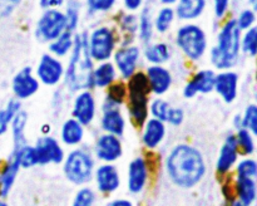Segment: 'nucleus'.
Listing matches in <instances>:
<instances>
[{
	"label": "nucleus",
	"mask_w": 257,
	"mask_h": 206,
	"mask_svg": "<svg viewBox=\"0 0 257 206\" xmlns=\"http://www.w3.org/2000/svg\"><path fill=\"white\" fill-rule=\"evenodd\" d=\"M95 63L87 47V33H75L74 45L68 57L64 72L65 89L69 93L92 89V73Z\"/></svg>",
	"instance_id": "2"
},
{
	"label": "nucleus",
	"mask_w": 257,
	"mask_h": 206,
	"mask_svg": "<svg viewBox=\"0 0 257 206\" xmlns=\"http://www.w3.org/2000/svg\"><path fill=\"white\" fill-rule=\"evenodd\" d=\"M241 128H246L256 136L257 133V106L250 103L241 113Z\"/></svg>",
	"instance_id": "40"
},
{
	"label": "nucleus",
	"mask_w": 257,
	"mask_h": 206,
	"mask_svg": "<svg viewBox=\"0 0 257 206\" xmlns=\"http://www.w3.org/2000/svg\"><path fill=\"white\" fill-rule=\"evenodd\" d=\"M64 30H67L64 13L60 9H48L44 10L38 19L35 25V37L40 42L49 44Z\"/></svg>",
	"instance_id": "10"
},
{
	"label": "nucleus",
	"mask_w": 257,
	"mask_h": 206,
	"mask_svg": "<svg viewBox=\"0 0 257 206\" xmlns=\"http://www.w3.org/2000/svg\"><path fill=\"white\" fill-rule=\"evenodd\" d=\"M141 128H142L141 140L147 150H157L167 136V125L157 118L148 117Z\"/></svg>",
	"instance_id": "22"
},
{
	"label": "nucleus",
	"mask_w": 257,
	"mask_h": 206,
	"mask_svg": "<svg viewBox=\"0 0 257 206\" xmlns=\"http://www.w3.org/2000/svg\"><path fill=\"white\" fill-rule=\"evenodd\" d=\"M137 35L140 42L143 45L152 42L155 37V28H153V14L151 7H145L138 15V29Z\"/></svg>",
	"instance_id": "30"
},
{
	"label": "nucleus",
	"mask_w": 257,
	"mask_h": 206,
	"mask_svg": "<svg viewBox=\"0 0 257 206\" xmlns=\"http://www.w3.org/2000/svg\"><path fill=\"white\" fill-rule=\"evenodd\" d=\"M117 80H119V75L112 60L95 63L92 73V89L105 90Z\"/></svg>",
	"instance_id": "23"
},
{
	"label": "nucleus",
	"mask_w": 257,
	"mask_h": 206,
	"mask_svg": "<svg viewBox=\"0 0 257 206\" xmlns=\"http://www.w3.org/2000/svg\"><path fill=\"white\" fill-rule=\"evenodd\" d=\"M125 108L130 120L137 127H142L143 123L150 117V100L152 98L147 78L143 70H138L125 82Z\"/></svg>",
	"instance_id": "4"
},
{
	"label": "nucleus",
	"mask_w": 257,
	"mask_h": 206,
	"mask_svg": "<svg viewBox=\"0 0 257 206\" xmlns=\"http://www.w3.org/2000/svg\"><path fill=\"white\" fill-rule=\"evenodd\" d=\"M0 206H9V205H8V203L5 202V201L3 200V198H0Z\"/></svg>",
	"instance_id": "55"
},
{
	"label": "nucleus",
	"mask_w": 257,
	"mask_h": 206,
	"mask_svg": "<svg viewBox=\"0 0 257 206\" xmlns=\"http://www.w3.org/2000/svg\"><path fill=\"white\" fill-rule=\"evenodd\" d=\"M95 203H97V193L93 188L84 185L75 193L72 206H95Z\"/></svg>",
	"instance_id": "41"
},
{
	"label": "nucleus",
	"mask_w": 257,
	"mask_h": 206,
	"mask_svg": "<svg viewBox=\"0 0 257 206\" xmlns=\"http://www.w3.org/2000/svg\"><path fill=\"white\" fill-rule=\"evenodd\" d=\"M143 72L153 97H163L172 89L175 78L172 70L167 65L150 64Z\"/></svg>",
	"instance_id": "12"
},
{
	"label": "nucleus",
	"mask_w": 257,
	"mask_h": 206,
	"mask_svg": "<svg viewBox=\"0 0 257 206\" xmlns=\"http://www.w3.org/2000/svg\"><path fill=\"white\" fill-rule=\"evenodd\" d=\"M78 2H79V0H78Z\"/></svg>",
	"instance_id": "58"
},
{
	"label": "nucleus",
	"mask_w": 257,
	"mask_h": 206,
	"mask_svg": "<svg viewBox=\"0 0 257 206\" xmlns=\"http://www.w3.org/2000/svg\"><path fill=\"white\" fill-rule=\"evenodd\" d=\"M241 54L255 58L257 54V28L252 27L241 34Z\"/></svg>",
	"instance_id": "36"
},
{
	"label": "nucleus",
	"mask_w": 257,
	"mask_h": 206,
	"mask_svg": "<svg viewBox=\"0 0 257 206\" xmlns=\"http://www.w3.org/2000/svg\"><path fill=\"white\" fill-rule=\"evenodd\" d=\"M22 108V100L17 98H10L4 108H0V136L5 135L10 128V122L13 117L19 112Z\"/></svg>",
	"instance_id": "34"
},
{
	"label": "nucleus",
	"mask_w": 257,
	"mask_h": 206,
	"mask_svg": "<svg viewBox=\"0 0 257 206\" xmlns=\"http://www.w3.org/2000/svg\"><path fill=\"white\" fill-rule=\"evenodd\" d=\"M172 48L167 42H150L145 45L142 49V58L145 62L150 64L156 65H166L172 59Z\"/></svg>",
	"instance_id": "24"
},
{
	"label": "nucleus",
	"mask_w": 257,
	"mask_h": 206,
	"mask_svg": "<svg viewBox=\"0 0 257 206\" xmlns=\"http://www.w3.org/2000/svg\"><path fill=\"white\" fill-rule=\"evenodd\" d=\"M63 173L73 185L84 186L93 180L95 158L89 150L75 147L65 155L63 160Z\"/></svg>",
	"instance_id": "6"
},
{
	"label": "nucleus",
	"mask_w": 257,
	"mask_h": 206,
	"mask_svg": "<svg viewBox=\"0 0 257 206\" xmlns=\"http://www.w3.org/2000/svg\"><path fill=\"white\" fill-rule=\"evenodd\" d=\"M20 163L18 161L17 156L12 152L8 161L3 168H0V197L4 198L9 195L10 190L14 186L15 180L18 177V173L20 171Z\"/></svg>",
	"instance_id": "27"
},
{
	"label": "nucleus",
	"mask_w": 257,
	"mask_h": 206,
	"mask_svg": "<svg viewBox=\"0 0 257 206\" xmlns=\"http://www.w3.org/2000/svg\"><path fill=\"white\" fill-rule=\"evenodd\" d=\"M236 24L240 28L241 32L250 29V28L255 27L256 23V13L253 8H245L238 13L237 17L235 18Z\"/></svg>",
	"instance_id": "43"
},
{
	"label": "nucleus",
	"mask_w": 257,
	"mask_h": 206,
	"mask_svg": "<svg viewBox=\"0 0 257 206\" xmlns=\"http://www.w3.org/2000/svg\"><path fill=\"white\" fill-rule=\"evenodd\" d=\"M241 34L235 18L223 23L216 35V43L208 49V59L213 70L233 69L241 58Z\"/></svg>",
	"instance_id": "3"
},
{
	"label": "nucleus",
	"mask_w": 257,
	"mask_h": 206,
	"mask_svg": "<svg viewBox=\"0 0 257 206\" xmlns=\"http://www.w3.org/2000/svg\"><path fill=\"white\" fill-rule=\"evenodd\" d=\"M176 20V13L172 7H165L158 9V12L153 15V28L158 34H167L173 27Z\"/></svg>",
	"instance_id": "33"
},
{
	"label": "nucleus",
	"mask_w": 257,
	"mask_h": 206,
	"mask_svg": "<svg viewBox=\"0 0 257 206\" xmlns=\"http://www.w3.org/2000/svg\"><path fill=\"white\" fill-rule=\"evenodd\" d=\"M108 206H133V203L128 198H115V200L110 201Z\"/></svg>",
	"instance_id": "51"
},
{
	"label": "nucleus",
	"mask_w": 257,
	"mask_h": 206,
	"mask_svg": "<svg viewBox=\"0 0 257 206\" xmlns=\"http://www.w3.org/2000/svg\"><path fill=\"white\" fill-rule=\"evenodd\" d=\"M67 0H39V4L42 9H60L65 4Z\"/></svg>",
	"instance_id": "50"
},
{
	"label": "nucleus",
	"mask_w": 257,
	"mask_h": 206,
	"mask_svg": "<svg viewBox=\"0 0 257 206\" xmlns=\"http://www.w3.org/2000/svg\"><path fill=\"white\" fill-rule=\"evenodd\" d=\"M119 25L125 34H128L130 37H136L138 29V15L131 12L124 13L119 18Z\"/></svg>",
	"instance_id": "45"
},
{
	"label": "nucleus",
	"mask_w": 257,
	"mask_h": 206,
	"mask_svg": "<svg viewBox=\"0 0 257 206\" xmlns=\"http://www.w3.org/2000/svg\"><path fill=\"white\" fill-rule=\"evenodd\" d=\"M247 2H248V3H250V4H251V5H255V4H256V2H257V0H247Z\"/></svg>",
	"instance_id": "56"
},
{
	"label": "nucleus",
	"mask_w": 257,
	"mask_h": 206,
	"mask_svg": "<svg viewBox=\"0 0 257 206\" xmlns=\"http://www.w3.org/2000/svg\"><path fill=\"white\" fill-rule=\"evenodd\" d=\"M40 82L35 77L32 67H24L18 70L12 79V92L14 98L19 100H27L34 97L40 89Z\"/></svg>",
	"instance_id": "15"
},
{
	"label": "nucleus",
	"mask_w": 257,
	"mask_h": 206,
	"mask_svg": "<svg viewBox=\"0 0 257 206\" xmlns=\"http://www.w3.org/2000/svg\"><path fill=\"white\" fill-rule=\"evenodd\" d=\"M0 168H2V157H0Z\"/></svg>",
	"instance_id": "57"
},
{
	"label": "nucleus",
	"mask_w": 257,
	"mask_h": 206,
	"mask_svg": "<svg viewBox=\"0 0 257 206\" xmlns=\"http://www.w3.org/2000/svg\"><path fill=\"white\" fill-rule=\"evenodd\" d=\"M70 113L72 117L79 121L84 127H89L94 123L99 113V105L93 89H83L73 93Z\"/></svg>",
	"instance_id": "9"
},
{
	"label": "nucleus",
	"mask_w": 257,
	"mask_h": 206,
	"mask_svg": "<svg viewBox=\"0 0 257 206\" xmlns=\"http://www.w3.org/2000/svg\"><path fill=\"white\" fill-rule=\"evenodd\" d=\"M171 103L168 102L166 98L163 97H153L150 100V117L157 118V120L163 121L166 123V118H167L168 111L171 108Z\"/></svg>",
	"instance_id": "39"
},
{
	"label": "nucleus",
	"mask_w": 257,
	"mask_h": 206,
	"mask_svg": "<svg viewBox=\"0 0 257 206\" xmlns=\"http://www.w3.org/2000/svg\"><path fill=\"white\" fill-rule=\"evenodd\" d=\"M22 0H0V17L5 18L13 14L15 9L19 7Z\"/></svg>",
	"instance_id": "48"
},
{
	"label": "nucleus",
	"mask_w": 257,
	"mask_h": 206,
	"mask_svg": "<svg viewBox=\"0 0 257 206\" xmlns=\"http://www.w3.org/2000/svg\"><path fill=\"white\" fill-rule=\"evenodd\" d=\"M240 90V75L236 70L227 69L216 72L213 92L221 98L226 105H232L238 98Z\"/></svg>",
	"instance_id": "17"
},
{
	"label": "nucleus",
	"mask_w": 257,
	"mask_h": 206,
	"mask_svg": "<svg viewBox=\"0 0 257 206\" xmlns=\"http://www.w3.org/2000/svg\"><path fill=\"white\" fill-rule=\"evenodd\" d=\"M117 44V34L109 25H98L87 33L88 52L94 63L112 59Z\"/></svg>",
	"instance_id": "7"
},
{
	"label": "nucleus",
	"mask_w": 257,
	"mask_h": 206,
	"mask_svg": "<svg viewBox=\"0 0 257 206\" xmlns=\"http://www.w3.org/2000/svg\"><path fill=\"white\" fill-rule=\"evenodd\" d=\"M60 142L67 147H78L85 137V127L75 118L69 117L63 121L59 131Z\"/></svg>",
	"instance_id": "25"
},
{
	"label": "nucleus",
	"mask_w": 257,
	"mask_h": 206,
	"mask_svg": "<svg viewBox=\"0 0 257 206\" xmlns=\"http://www.w3.org/2000/svg\"><path fill=\"white\" fill-rule=\"evenodd\" d=\"M238 156H240V151H238L237 142H236L235 133H228L221 146L217 160H216L215 167L218 175L230 173V171L237 163Z\"/></svg>",
	"instance_id": "20"
},
{
	"label": "nucleus",
	"mask_w": 257,
	"mask_h": 206,
	"mask_svg": "<svg viewBox=\"0 0 257 206\" xmlns=\"http://www.w3.org/2000/svg\"><path fill=\"white\" fill-rule=\"evenodd\" d=\"M145 3L146 0H123V7L127 12L136 13L142 9Z\"/></svg>",
	"instance_id": "49"
},
{
	"label": "nucleus",
	"mask_w": 257,
	"mask_h": 206,
	"mask_svg": "<svg viewBox=\"0 0 257 206\" xmlns=\"http://www.w3.org/2000/svg\"><path fill=\"white\" fill-rule=\"evenodd\" d=\"M95 187L103 195H110L119 190L122 177L114 163H102L97 166L93 173Z\"/></svg>",
	"instance_id": "18"
},
{
	"label": "nucleus",
	"mask_w": 257,
	"mask_h": 206,
	"mask_svg": "<svg viewBox=\"0 0 257 206\" xmlns=\"http://www.w3.org/2000/svg\"><path fill=\"white\" fill-rule=\"evenodd\" d=\"M158 2H160L162 5H165V7H173L177 0H158Z\"/></svg>",
	"instance_id": "54"
},
{
	"label": "nucleus",
	"mask_w": 257,
	"mask_h": 206,
	"mask_svg": "<svg viewBox=\"0 0 257 206\" xmlns=\"http://www.w3.org/2000/svg\"><path fill=\"white\" fill-rule=\"evenodd\" d=\"M175 44L183 57L192 63H198L207 55L210 42L206 30L200 24L185 23L175 34Z\"/></svg>",
	"instance_id": "5"
},
{
	"label": "nucleus",
	"mask_w": 257,
	"mask_h": 206,
	"mask_svg": "<svg viewBox=\"0 0 257 206\" xmlns=\"http://www.w3.org/2000/svg\"><path fill=\"white\" fill-rule=\"evenodd\" d=\"M150 177V168L145 157H135L128 165L127 188L133 195L143 192Z\"/></svg>",
	"instance_id": "19"
},
{
	"label": "nucleus",
	"mask_w": 257,
	"mask_h": 206,
	"mask_svg": "<svg viewBox=\"0 0 257 206\" xmlns=\"http://www.w3.org/2000/svg\"><path fill=\"white\" fill-rule=\"evenodd\" d=\"M125 95H127L125 82L120 79L117 80L105 89L104 97H103L102 105H100V110L110 107H123L125 103Z\"/></svg>",
	"instance_id": "29"
},
{
	"label": "nucleus",
	"mask_w": 257,
	"mask_h": 206,
	"mask_svg": "<svg viewBox=\"0 0 257 206\" xmlns=\"http://www.w3.org/2000/svg\"><path fill=\"white\" fill-rule=\"evenodd\" d=\"M207 7V0H177L175 4L176 18L190 23L202 17Z\"/></svg>",
	"instance_id": "26"
},
{
	"label": "nucleus",
	"mask_w": 257,
	"mask_h": 206,
	"mask_svg": "<svg viewBox=\"0 0 257 206\" xmlns=\"http://www.w3.org/2000/svg\"><path fill=\"white\" fill-rule=\"evenodd\" d=\"M235 168H236V176L256 178L257 162L255 158L250 157V156L242 158L241 161H237V163L235 165Z\"/></svg>",
	"instance_id": "42"
},
{
	"label": "nucleus",
	"mask_w": 257,
	"mask_h": 206,
	"mask_svg": "<svg viewBox=\"0 0 257 206\" xmlns=\"http://www.w3.org/2000/svg\"><path fill=\"white\" fill-rule=\"evenodd\" d=\"M13 153L17 156L22 168H32L38 165L37 152H35L34 146L25 143L22 147L17 148V150H13Z\"/></svg>",
	"instance_id": "38"
},
{
	"label": "nucleus",
	"mask_w": 257,
	"mask_h": 206,
	"mask_svg": "<svg viewBox=\"0 0 257 206\" xmlns=\"http://www.w3.org/2000/svg\"><path fill=\"white\" fill-rule=\"evenodd\" d=\"M117 69L119 79L127 82L133 74L141 70V63H142V48L135 43L130 44H122L117 47L113 57L110 59Z\"/></svg>",
	"instance_id": "8"
},
{
	"label": "nucleus",
	"mask_w": 257,
	"mask_h": 206,
	"mask_svg": "<svg viewBox=\"0 0 257 206\" xmlns=\"http://www.w3.org/2000/svg\"><path fill=\"white\" fill-rule=\"evenodd\" d=\"M117 0H85L88 12L92 14H105L114 9Z\"/></svg>",
	"instance_id": "44"
},
{
	"label": "nucleus",
	"mask_w": 257,
	"mask_h": 206,
	"mask_svg": "<svg viewBox=\"0 0 257 206\" xmlns=\"http://www.w3.org/2000/svg\"><path fill=\"white\" fill-rule=\"evenodd\" d=\"M123 155V143L120 137L110 133H100L93 146V156L102 163H114Z\"/></svg>",
	"instance_id": "13"
},
{
	"label": "nucleus",
	"mask_w": 257,
	"mask_h": 206,
	"mask_svg": "<svg viewBox=\"0 0 257 206\" xmlns=\"http://www.w3.org/2000/svg\"><path fill=\"white\" fill-rule=\"evenodd\" d=\"M28 126V113L24 110H20L17 115L13 117L12 122H10V130H12L13 136V145L14 148L22 147L27 143V136H25V131H27Z\"/></svg>",
	"instance_id": "32"
},
{
	"label": "nucleus",
	"mask_w": 257,
	"mask_h": 206,
	"mask_svg": "<svg viewBox=\"0 0 257 206\" xmlns=\"http://www.w3.org/2000/svg\"><path fill=\"white\" fill-rule=\"evenodd\" d=\"M227 201H228L227 206H246L245 203L241 202V201H240V200H237V198H236V197L227 198Z\"/></svg>",
	"instance_id": "52"
},
{
	"label": "nucleus",
	"mask_w": 257,
	"mask_h": 206,
	"mask_svg": "<svg viewBox=\"0 0 257 206\" xmlns=\"http://www.w3.org/2000/svg\"><path fill=\"white\" fill-rule=\"evenodd\" d=\"M233 127H235V130L241 128V115L235 116V118H233Z\"/></svg>",
	"instance_id": "53"
},
{
	"label": "nucleus",
	"mask_w": 257,
	"mask_h": 206,
	"mask_svg": "<svg viewBox=\"0 0 257 206\" xmlns=\"http://www.w3.org/2000/svg\"><path fill=\"white\" fill-rule=\"evenodd\" d=\"M63 13H64L65 17L67 30L72 33H77L80 22V5L78 0H69L65 5V10Z\"/></svg>",
	"instance_id": "37"
},
{
	"label": "nucleus",
	"mask_w": 257,
	"mask_h": 206,
	"mask_svg": "<svg viewBox=\"0 0 257 206\" xmlns=\"http://www.w3.org/2000/svg\"><path fill=\"white\" fill-rule=\"evenodd\" d=\"M216 70L212 68H203L191 75L190 79L182 87V95L186 99H193L200 94L213 92Z\"/></svg>",
	"instance_id": "14"
},
{
	"label": "nucleus",
	"mask_w": 257,
	"mask_h": 206,
	"mask_svg": "<svg viewBox=\"0 0 257 206\" xmlns=\"http://www.w3.org/2000/svg\"><path fill=\"white\" fill-rule=\"evenodd\" d=\"M99 126L103 132L122 137L127 130V118H125L122 107L102 108Z\"/></svg>",
	"instance_id": "21"
},
{
	"label": "nucleus",
	"mask_w": 257,
	"mask_h": 206,
	"mask_svg": "<svg viewBox=\"0 0 257 206\" xmlns=\"http://www.w3.org/2000/svg\"><path fill=\"white\" fill-rule=\"evenodd\" d=\"M34 148L37 152L38 165H59L65 157L62 143L50 135H44L38 138Z\"/></svg>",
	"instance_id": "16"
},
{
	"label": "nucleus",
	"mask_w": 257,
	"mask_h": 206,
	"mask_svg": "<svg viewBox=\"0 0 257 206\" xmlns=\"http://www.w3.org/2000/svg\"><path fill=\"white\" fill-rule=\"evenodd\" d=\"M74 35L75 33L64 30L59 37L55 38L53 42L48 44L50 54L55 55V57L60 58V59L69 57L70 52L73 49V45H74Z\"/></svg>",
	"instance_id": "31"
},
{
	"label": "nucleus",
	"mask_w": 257,
	"mask_h": 206,
	"mask_svg": "<svg viewBox=\"0 0 257 206\" xmlns=\"http://www.w3.org/2000/svg\"><path fill=\"white\" fill-rule=\"evenodd\" d=\"M231 0H212L213 14L216 19H223L230 10Z\"/></svg>",
	"instance_id": "47"
},
{
	"label": "nucleus",
	"mask_w": 257,
	"mask_h": 206,
	"mask_svg": "<svg viewBox=\"0 0 257 206\" xmlns=\"http://www.w3.org/2000/svg\"><path fill=\"white\" fill-rule=\"evenodd\" d=\"M233 192L235 197L245 203L246 206H252L257 196L256 178L236 176L233 182Z\"/></svg>",
	"instance_id": "28"
},
{
	"label": "nucleus",
	"mask_w": 257,
	"mask_h": 206,
	"mask_svg": "<svg viewBox=\"0 0 257 206\" xmlns=\"http://www.w3.org/2000/svg\"><path fill=\"white\" fill-rule=\"evenodd\" d=\"M65 64L60 58L44 53L34 69L35 77L45 87H58L64 79Z\"/></svg>",
	"instance_id": "11"
},
{
	"label": "nucleus",
	"mask_w": 257,
	"mask_h": 206,
	"mask_svg": "<svg viewBox=\"0 0 257 206\" xmlns=\"http://www.w3.org/2000/svg\"><path fill=\"white\" fill-rule=\"evenodd\" d=\"M238 151L245 156H252L255 153V135L246 128H238L235 133Z\"/></svg>",
	"instance_id": "35"
},
{
	"label": "nucleus",
	"mask_w": 257,
	"mask_h": 206,
	"mask_svg": "<svg viewBox=\"0 0 257 206\" xmlns=\"http://www.w3.org/2000/svg\"><path fill=\"white\" fill-rule=\"evenodd\" d=\"M186 112L182 107L178 106H171L170 111H168L167 118H166V125L173 126V127H178L185 122Z\"/></svg>",
	"instance_id": "46"
},
{
	"label": "nucleus",
	"mask_w": 257,
	"mask_h": 206,
	"mask_svg": "<svg viewBox=\"0 0 257 206\" xmlns=\"http://www.w3.org/2000/svg\"><path fill=\"white\" fill-rule=\"evenodd\" d=\"M166 172L173 185L181 188H193L207 172L203 153L188 143L173 146L166 157Z\"/></svg>",
	"instance_id": "1"
}]
</instances>
